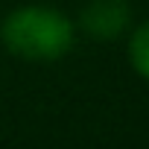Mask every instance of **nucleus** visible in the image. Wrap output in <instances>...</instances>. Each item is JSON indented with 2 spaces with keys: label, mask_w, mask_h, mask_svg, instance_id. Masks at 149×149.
Here are the masks:
<instances>
[{
  "label": "nucleus",
  "mask_w": 149,
  "mask_h": 149,
  "mask_svg": "<svg viewBox=\"0 0 149 149\" xmlns=\"http://www.w3.org/2000/svg\"><path fill=\"white\" fill-rule=\"evenodd\" d=\"M76 21L50 3H24L0 21V44L9 56L32 64L61 61L76 44Z\"/></svg>",
  "instance_id": "1"
},
{
  "label": "nucleus",
  "mask_w": 149,
  "mask_h": 149,
  "mask_svg": "<svg viewBox=\"0 0 149 149\" xmlns=\"http://www.w3.org/2000/svg\"><path fill=\"white\" fill-rule=\"evenodd\" d=\"M134 26L129 0H88L76 15V29L94 41H120Z\"/></svg>",
  "instance_id": "2"
},
{
  "label": "nucleus",
  "mask_w": 149,
  "mask_h": 149,
  "mask_svg": "<svg viewBox=\"0 0 149 149\" xmlns=\"http://www.w3.org/2000/svg\"><path fill=\"white\" fill-rule=\"evenodd\" d=\"M126 56H129V67L149 85V21L134 24L126 35Z\"/></svg>",
  "instance_id": "3"
}]
</instances>
